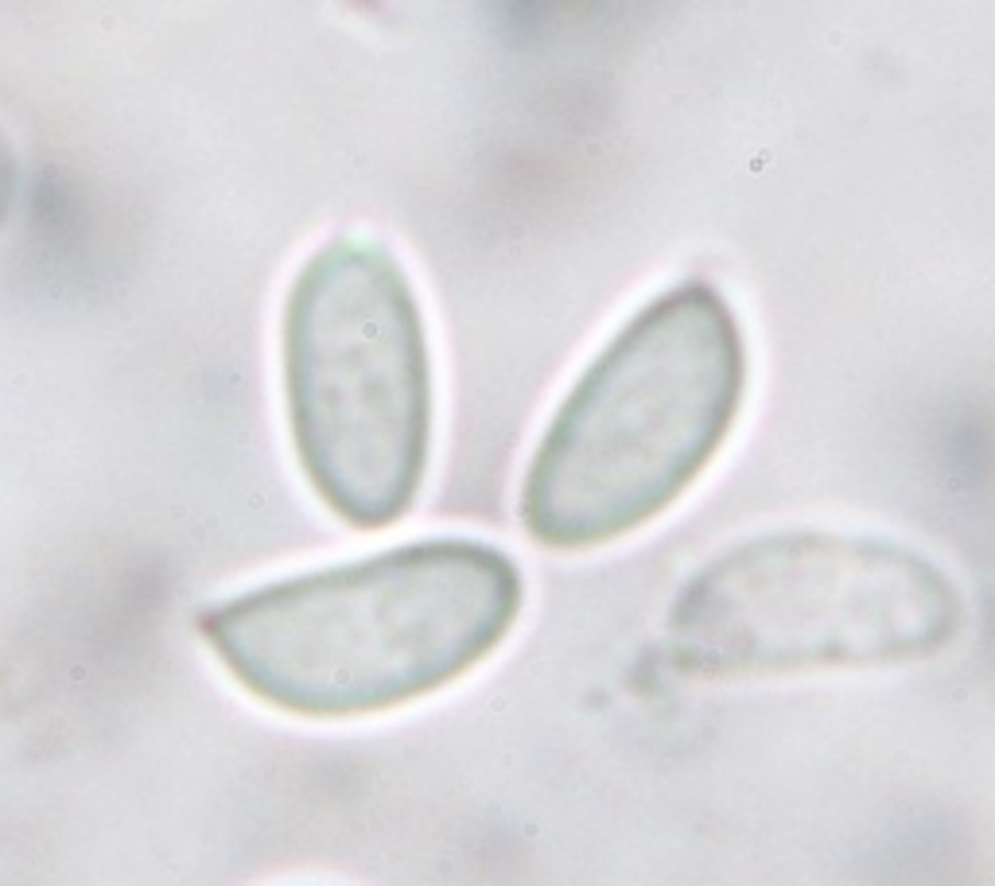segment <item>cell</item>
<instances>
[{"instance_id": "cell-1", "label": "cell", "mask_w": 995, "mask_h": 886, "mask_svg": "<svg viewBox=\"0 0 995 886\" xmlns=\"http://www.w3.org/2000/svg\"><path fill=\"white\" fill-rule=\"evenodd\" d=\"M525 606L506 548L428 537L269 580L203 606L199 638L257 704L296 719H370L490 661Z\"/></svg>"}, {"instance_id": "cell-2", "label": "cell", "mask_w": 995, "mask_h": 886, "mask_svg": "<svg viewBox=\"0 0 995 886\" xmlns=\"http://www.w3.org/2000/svg\"><path fill=\"white\" fill-rule=\"evenodd\" d=\"M747 342L732 304L685 281L638 307L572 382L521 478L525 533L587 553L646 529L732 440Z\"/></svg>"}, {"instance_id": "cell-5", "label": "cell", "mask_w": 995, "mask_h": 886, "mask_svg": "<svg viewBox=\"0 0 995 886\" xmlns=\"http://www.w3.org/2000/svg\"><path fill=\"white\" fill-rule=\"evenodd\" d=\"M9 195H12V160H9V148H4V140H0V218H4Z\"/></svg>"}, {"instance_id": "cell-3", "label": "cell", "mask_w": 995, "mask_h": 886, "mask_svg": "<svg viewBox=\"0 0 995 886\" xmlns=\"http://www.w3.org/2000/svg\"><path fill=\"white\" fill-rule=\"evenodd\" d=\"M281 385L299 475L358 533L397 525L432 459V350L405 264L370 238L304 257L281 311Z\"/></svg>"}, {"instance_id": "cell-4", "label": "cell", "mask_w": 995, "mask_h": 886, "mask_svg": "<svg viewBox=\"0 0 995 886\" xmlns=\"http://www.w3.org/2000/svg\"><path fill=\"white\" fill-rule=\"evenodd\" d=\"M964 595L902 541L778 529L700 564L665 611V657L697 681L894 669L945 654Z\"/></svg>"}]
</instances>
